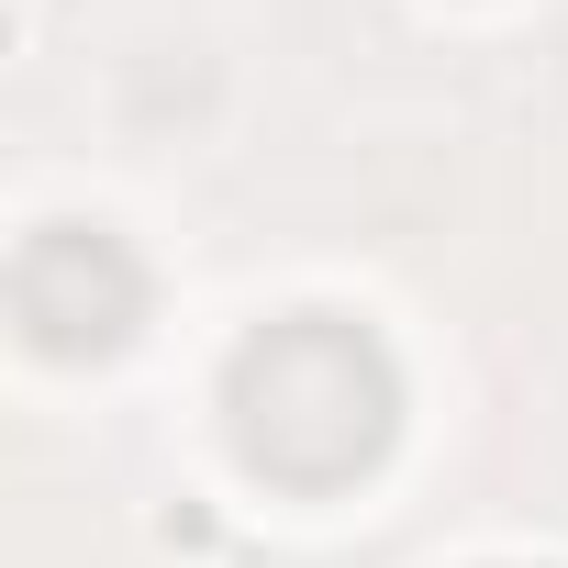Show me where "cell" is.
<instances>
[{
	"label": "cell",
	"instance_id": "obj_1",
	"mask_svg": "<svg viewBox=\"0 0 568 568\" xmlns=\"http://www.w3.org/2000/svg\"><path fill=\"white\" fill-rule=\"evenodd\" d=\"M234 424H245V457L278 479H346L390 435V368L357 324H324V313L278 324L234 368Z\"/></svg>",
	"mask_w": 568,
	"mask_h": 568
}]
</instances>
